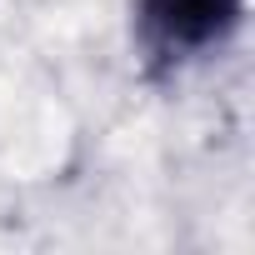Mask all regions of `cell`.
<instances>
[{"instance_id": "obj_1", "label": "cell", "mask_w": 255, "mask_h": 255, "mask_svg": "<svg viewBox=\"0 0 255 255\" xmlns=\"http://www.w3.org/2000/svg\"><path fill=\"white\" fill-rule=\"evenodd\" d=\"M240 20V0H140V40L160 60H185L225 40Z\"/></svg>"}]
</instances>
